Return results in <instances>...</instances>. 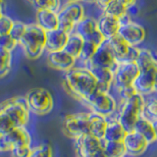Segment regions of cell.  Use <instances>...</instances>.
<instances>
[{"mask_svg": "<svg viewBox=\"0 0 157 157\" xmlns=\"http://www.w3.org/2000/svg\"><path fill=\"white\" fill-rule=\"evenodd\" d=\"M19 42L10 36V34H1L0 36V48L6 49V50L11 51L16 48Z\"/></svg>", "mask_w": 157, "mask_h": 157, "instance_id": "obj_36", "label": "cell"}, {"mask_svg": "<svg viewBox=\"0 0 157 157\" xmlns=\"http://www.w3.org/2000/svg\"><path fill=\"white\" fill-rule=\"evenodd\" d=\"M97 81L96 90L110 92L114 83V71L108 68L87 66Z\"/></svg>", "mask_w": 157, "mask_h": 157, "instance_id": "obj_18", "label": "cell"}, {"mask_svg": "<svg viewBox=\"0 0 157 157\" xmlns=\"http://www.w3.org/2000/svg\"><path fill=\"white\" fill-rule=\"evenodd\" d=\"M152 123H153V127H154V131H155V135H156V141H157V120Z\"/></svg>", "mask_w": 157, "mask_h": 157, "instance_id": "obj_43", "label": "cell"}, {"mask_svg": "<svg viewBox=\"0 0 157 157\" xmlns=\"http://www.w3.org/2000/svg\"><path fill=\"white\" fill-rule=\"evenodd\" d=\"M123 142H124L127 155L134 157L144 154L149 146V144L144 137L134 130L127 132Z\"/></svg>", "mask_w": 157, "mask_h": 157, "instance_id": "obj_15", "label": "cell"}, {"mask_svg": "<svg viewBox=\"0 0 157 157\" xmlns=\"http://www.w3.org/2000/svg\"><path fill=\"white\" fill-rule=\"evenodd\" d=\"M27 106L33 114L46 115L50 113L54 106L53 96L50 91L43 87L33 88L24 96Z\"/></svg>", "mask_w": 157, "mask_h": 157, "instance_id": "obj_5", "label": "cell"}, {"mask_svg": "<svg viewBox=\"0 0 157 157\" xmlns=\"http://www.w3.org/2000/svg\"><path fill=\"white\" fill-rule=\"evenodd\" d=\"M1 136H2V135H0V137H1Z\"/></svg>", "mask_w": 157, "mask_h": 157, "instance_id": "obj_49", "label": "cell"}, {"mask_svg": "<svg viewBox=\"0 0 157 157\" xmlns=\"http://www.w3.org/2000/svg\"><path fill=\"white\" fill-rule=\"evenodd\" d=\"M112 1H113V0H96V4L103 10L108 4H109L110 2H112Z\"/></svg>", "mask_w": 157, "mask_h": 157, "instance_id": "obj_41", "label": "cell"}, {"mask_svg": "<svg viewBox=\"0 0 157 157\" xmlns=\"http://www.w3.org/2000/svg\"><path fill=\"white\" fill-rule=\"evenodd\" d=\"M156 72L157 67L140 71V75L134 82V86L137 93L144 96L149 95L154 91V78Z\"/></svg>", "mask_w": 157, "mask_h": 157, "instance_id": "obj_17", "label": "cell"}, {"mask_svg": "<svg viewBox=\"0 0 157 157\" xmlns=\"http://www.w3.org/2000/svg\"><path fill=\"white\" fill-rule=\"evenodd\" d=\"M140 75V69L136 62H119L114 70L113 87L117 91L121 88L134 86Z\"/></svg>", "mask_w": 157, "mask_h": 157, "instance_id": "obj_8", "label": "cell"}, {"mask_svg": "<svg viewBox=\"0 0 157 157\" xmlns=\"http://www.w3.org/2000/svg\"><path fill=\"white\" fill-rule=\"evenodd\" d=\"M97 29V21L90 17H85L76 25L74 33L82 36L85 40H88Z\"/></svg>", "mask_w": 157, "mask_h": 157, "instance_id": "obj_25", "label": "cell"}, {"mask_svg": "<svg viewBox=\"0 0 157 157\" xmlns=\"http://www.w3.org/2000/svg\"><path fill=\"white\" fill-rule=\"evenodd\" d=\"M144 96L136 93L128 99L121 100L120 104H118V110L115 117L127 132L134 130L137 120L144 114Z\"/></svg>", "mask_w": 157, "mask_h": 157, "instance_id": "obj_3", "label": "cell"}, {"mask_svg": "<svg viewBox=\"0 0 157 157\" xmlns=\"http://www.w3.org/2000/svg\"><path fill=\"white\" fill-rule=\"evenodd\" d=\"M120 27L121 22L119 19L105 13H103L100 18L97 20V29L106 40L116 36Z\"/></svg>", "mask_w": 157, "mask_h": 157, "instance_id": "obj_19", "label": "cell"}, {"mask_svg": "<svg viewBox=\"0 0 157 157\" xmlns=\"http://www.w3.org/2000/svg\"><path fill=\"white\" fill-rule=\"evenodd\" d=\"M118 2L121 3L125 8H130L132 6H134L136 3V0H117Z\"/></svg>", "mask_w": 157, "mask_h": 157, "instance_id": "obj_39", "label": "cell"}, {"mask_svg": "<svg viewBox=\"0 0 157 157\" xmlns=\"http://www.w3.org/2000/svg\"><path fill=\"white\" fill-rule=\"evenodd\" d=\"M69 34L61 31L60 29H55L46 32V44L45 50L49 52H55L64 50L68 41Z\"/></svg>", "mask_w": 157, "mask_h": 157, "instance_id": "obj_20", "label": "cell"}, {"mask_svg": "<svg viewBox=\"0 0 157 157\" xmlns=\"http://www.w3.org/2000/svg\"><path fill=\"white\" fill-rule=\"evenodd\" d=\"M29 157H53V151L49 144H42L33 147Z\"/></svg>", "mask_w": 157, "mask_h": 157, "instance_id": "obj_34", "label": "cell"}, {"mask_svg": "<svg viewBox=\"0 0 157 157\" xmlns=\"http://www.w3.org/2000/svg\"><path fill=\"white\" fill-rule=\"evenodd\" d=\"M127 13L128 15L131 17V16H136V15L139 13V8H137L136 5H134V6H132L130 8L127 9Z\"/></svg>", "mask_w": 157, "mask_h": 157, "instance_id": "obj_40", "label": "cell"}, {"mask_svg": "<svg viewBox=\"0 0 157 157\" xmlns=\"http://www.w3.org/2000/svg\"><path fill=\"white\" fill-rule=\"evenodd\" d=\"M108 43L115 58L119 62H136L140 54V48L128 44L119 36L108 39Z\"/></svg>", "mask_w": 157, "mask_h": 157, "instance_id": "obj_11", "label": "cell"}, {"mask_svg": "<svg viewBox=\"0 0 157 157\" xmlns=\"http://www.w3.org/2000/svg\"><path fill=\"white\" fill-rule=\"evenodd\" d=\"M83 43H85V39L76 33H72L71 34H69L68 41L66 43L64 50L78 60L82 52Z\"/></svg>", "mask_w": 157, "mask_h": 157, "instance_id": "obj_26", "label": "cell"}, {"mask_svg": "<svg viewBox=\"0 0 157 157\" xmlns=\"http://www.w3.org/2000/svg\"><path fill=\"white\" fill-rule=\"evenodd\" d=\"M134 131H136L140 136H144L149 144L156 141V135H155L153 123L149 121L148 119H146L144 116H141L137 120L136 124L134 128Z\"/></svg>", "mask_w": 157, "mask_h": 157, "instance_id": "obj_24", "label": "cell"}, {"mask_svg": "<svg viewBox=\"0 0 157 157\" xmlns=\"http://www.w3.org/2000/svg\"><path fill=\"white\" fill-rule=\"evenodd\" d=\"M154 91L157 92V72L155 74V78H154Z\"/></svg>", "mask_w": 157, "mask_h": 157, "instance_id": "obj_42", "label": "cell"}, {"mask_svg": "<svg viewBox=\"0 0 157 157\" xmlns=\"http://www.w3.org/2000/svg\"><path fill=\"white\" fill-rule=\"evenodd\" d=\"M77 59L68 54L65 50L49 52L47 55L48 65L53 69L62 72H68L75 67Z\"/></svg>", "mask_w": 157, "mask_h": 157, "instance_id": "obj_16", "label": "cell"}, {"mask_svg": "<svg viewBox=\"0 0 157 157\" xmlns=\"http://www.w3.org/2000/svg\"><path fill=\"white\" fill-rule=\"evenodd\" d=\"M90 129V112L76 113L65 117L63 122V131L65 135L73 140L88 134Z\"/></svg>", "mask_w": 157, "mask_h": 157, "instance_id": "obj_9", "label": "cell"}, {"mask_svg": "<svg viewBox=\"0 0 157 157\" xmlns=\"http://www.w3.org/2000/svg\"><path fill=\"white\" fill-rule=\"evenodd\" d=\"M29 1H31V2H32V3L33 4L34 2H36V0H29Z\"/></svg>", "mask_w": 157, "mask_h": 157, "instance_id": "obj_47", "label": "cell"}, {"mask_svg": "<svg viewBox=\"0 0 157 157\" xmlns=\"http://www.w3.org/2000/svg\"><path fill=\"white\" fill-rule=\"evenodd\" d=\"M136 65L140 71L147 70V69L157 67V60L154 58L153 54L147 49H140L139 57L136 59Z\"/></svg>", "mask_w": 157, "mask_h": 157, "instance_id": "obj_28", "label": "cell"}, {"mask_svg": "<svg viewBox=\"0 0 157 157\" xmlns=\"http://www.w3.org/2000/svg\"><path fill=\"white\" fill-rule=\"evenodd\" d=\"M118 36L132 46H137L145 38V29L140 24L129 21L121 24Z\"/></svg>", "mask_w": 157, "mask_h": 157, "instance_id": "obj_13", "label": "cell"}, {"mask_svg": "<svg viewBox=\"0 0 157 157\" xmlns=\"http://www.w3.org/2000/svg\"><path fill=\"white\" fill-rule=\"evenodd\" d=\"M3 16V13H2V10H0V18Z\"/></svg>", "mask_w": 157, "mask_h": 157, "instance_id": "obj_46", "label": "cell"}, {"mask_svg": "<svg viewBox=\"0 0 157 157\" xmlns=\"http://www.w3.org/2000/svg\"><path fill=\"white\" fill-rule=\"evenodd\" d=\"M97 47L98 46L95 45L94 43L85 40V43H83V46L82 49V52L80 54V57H78V60H81V62L85 64V66H86L87 64L90 62L92 56L94 55Z\"/></svg>", "mask_w": 157, "mask_h": 157, "instance_id": "obj_32", "label": "cell"}, {"mask_svg": "<svg viewBox=\"0 0 157 157\" xmlns=\"http://www.w3.org/2000/svg\"><path fill=\"white\" fill-rule=\"evenodd\" d=\"M85 1H94V2H96V0H85Z\"/></svg>", "mask_w": 157, "mask_h": 157, "instance_id": "obj_48", "label": "cell"}, {"mask_svg": "<svg viewBox=\"0 0 157 157\" xmlns=\"http://www.w3.org/2000/svg\"><path fill=\"white\" fill-rule=\"evenodd\" d=\"M85 1V0H68V2H82Z\"/></svg>", "mask_w": 157, "mask_h": 157, "instance_id": "obj_44", "label": "cell"}, {"mask_svg": "<svg viewBox=\"0 0 157 157\" xmlns=\"http://www.w3.org/2000/svg\"><path fill=\"white\" fill-rule=\"evenodd\" d=\"M103 13L111 15L113 17H116L118 19H121L128 14L127 13V8H125L121 3H119L117 0H113L110 2L107 6L103 9Z\"/></svg>", "mask_w": 157, "mask_h": 157, "instance_id": "obj_30", "label": "cell"}, {"mask_svg": "<svg viewBox=\"0 0 157 157\" xmlns=\"http://www.w3.org/2000/svg\"><path fill=\"white\" fill-rule=\"evenodd\" d=\"M32 145V136L26 127H18L0 137V152L11 151L14 147Z\"/></svg>", "mask_w": 157, "mask_h": 157, "instance_id": "obj_10", "label": "cell"}, {"mask_svg": "<svg viewBox=\"0 0 157 157\" xmlns=\"http://www.w3.org/2000/svg\"><path fill=\"white\" fill-rule=\"evenodd\" d=\"M37 25L45 32L58 29V13L50 10L39 9L36 12Z\"/></svg>", "mask_w": 157, "mask_h": 157, "instance_id": "obj_22", "label": "cell"}, {"mask_svg": "<svg viewBox=\"0 0 157 157\" xmlns=\"http://www.w3.org/2000/svg\"><path fill=\"white\" fill-rule=\"evenodd\" d=\"M142 116L151 122L157 120V98L149 97L148 99H145Z\"/></svg>", "mask_w": 157, "mask_h": 157, "instance_id": "obj_31", "label": "cell"}, {"mask_svg": "<svg viewBox=\"0 0 157 157\" xmlns=\"http://www.w3.org/2000/svg\"><path fill=\"white\" fill-rule=\"evenodd\" d=\"M103 150L107 157H125L126 148L123 141H106L103 142Z\"/></svg>", "mask_w": 157, "mask_h": 157, "instance_id": "obj_27", "label": "cell"}, {"mask_svg": "<svg viewBox=\"0 0 157 157\" xmlns=\"http://www.w3.org/2000/svg\"><path fill=\"white\" fill-rule=\"evenodd\" d=\"M33 5L37 10L44 9L58 13L61 9V0H36Z\"/></svg>", "mask_w": 157, "mask_h": 157, "instance_id": "obj_33", "label": "cell"}, {"mask_svg": "<svg viewBox=\"0 0 157 157\" xmlns=\"http://www.w3.org/2000/svg\"><path fill=\"white\" fill-rule=\"evenodd\" d=\"M91 112H95L104 117H111L116 114L118 103L110 92L95 90L83 102Z\"/></svg>", "mask_w": 157, "mask_h": 157, "instance_id": "obj_7", "label": "cell"}, {"mask_svg": "<svg viewBox=\"0 0 157 157\" xmlns=\"http://www.w3.org/2000/svg\"><path fill=\"white\" fill-rule=\"evenodd\" d=\"M31 112L25 97L17 96L0 103V135H6L18 127H26Z\"/></svg>", "mask_w": 157, "mask_h": 157, "instance_id": "obj_1", "label": "cell"}, {"mask_svg": "<svg viewBox=\"0 0 157 157\" xmlns=\"http://www.w3.org/2000/svg\"><path fill=\"white\" fill-rule=\"evenodd\" d=\"M32 145H23L17 146L10 151L12 157H29L32 152Z\"/></svg>", "mask_w": 157, "mask_h": 157, "instance_id": "obj_38", "label": "cell"}, {"mask_svg": "<svg viewBox=\"0 0 157 157\" xmlns=\"http://www.w3.org/2000/svg\"><path fill=\"white\" fill-rule=\"evenodd\" d=\"M103 142L104 140L86 134L74 140V147L78 157H93L103 148Z\"/></svg>", "mask_w": 157, "mask_h": 157, "instance_id": "obj_12", "label": "cell"}, {"mask_svg": "<svg viewBox=\"0 0 157 157\" xmlns=\"http://www.w3.org/2000/svg\"><path fill=\"white\" fill-rule=\"evenodd\" d=\"M12 54L11 51L0 48V78H3L11 70Z\"/></svg>", "mask_w": 157, "mask_h": 157, "instance_id": "obj_29", "label": "cell"}, {"mask_svg": "<svg viewBox=\"0 0 157 157\" xmlns=\"http://www.w3.org/2000/svg\"><path fill=\"white\" fill-rule=\"evenodd\" d=\"M107 126V117H104L95 112H90V129L88 134L103 140Z\"/></svg>", "mask_w": 157, "mask_h": 157, "instance_id": "obj_23", "label": "cell"}, {"mask_svg": "<svg viewBox=\"0 0 157 157\" xmlns=\"http://www.w3.org/2000/svg\"><path fill=\"white\" fill-rule=\"evenodd\" d=\"M85 17V9L81 2H67L58 12V29L71 34L76 25Z\"/></svg>", "mask_w": 157, "mask_h": 157, "instance_id": "obj_6", "label": "cell"}, {"mask_svg": "<svg viewBox=\"0 0 157 157\" xmlns=\"http://www.w3.org/2000/svg\"><path fill=\"white\" fill-rule=\"evenodd\" d=\"M27 25L24 24L22 22H14L13 28L10 32V36H11L15 40H17L18 42L21 40V38L23 37L25 32H26Z\"/></svg>", "mask_w": 157, "mask_h": 157, "instance_id": "obj_35", "label": "cell"}, {"mask_svg": "<svg viewBox=\"0 0 157 157\" xmlns=\"http://www.w3.org/2000/svg\"><path fill=\"white\" fill-rule=\"evenodd\" d=\"M118 65V61L113 54L111 48L109 46V43L105 40L101 45L97 47L94 55L92 56L90 62L86 66H95V67H102L108 68L114 71L115 68Z\"/></svg>", "mask_w": 157, "mask_h": 157, "instance_id": "obj_14", "label": "cell"}, {"mask_svg": "<svg viewBox=\"0 0 157 157\" xmlns=\"http://www.w3.org/2000/svg\"><path fill=\"white\" fill-rule=\"evenodd\" d=\"M19 43L21 44L25 55L29 59H37L45 50L46 32L37 24H29Z\"/></svg>", "mask_w": 157, "mask_h": 157, "instance_id": "obj_4", "label": "cell"}, {"mask_svg": "<svg viewBox=\"0 0 157 157\" xmlns=\"http://www.w3.org/2000/svg\"><path fill=\"white\" fill-rule=\"evenodd\" d=\"M127 131L114 116L107 117V126L103 140L106 141H123L127 135Z\"/></svg>", "mask_w": 157, "mask_h": 157, "instance_id": "obj_21", "label": "cell"}, {"mask_svg": "<svg viewBox=\"0 0 157 157\" xmlns=\"http://www.w3.org/2000/svg\"><path fill=\"white\" fill-rule=\"evenodd\" d=\"M64 86L72 96L83 103L96 90L97 81L87 67H74L65 73Z\"/></svg>", "mask_w": 157, "mask_h": 157, "instance_id": "obj_2", "label": "cell"}, {"mask_svg": "<svg viewBox=\"0 0 157 157\" xmlns=\"http://www.w3.org/2000/svg\"><path fill=\"white\" fill-rule=\"evenodd\" d=\"M2 5H3V0H0V10H2Z\"/></svg>", "mask_w": 157, "mask_h": 157, "instance_id": "obj_45", "label": "cell"}, {"mask_svg": "<svg viewBox=\"0 0 157 157\" xmlns=\"http://www.w3.org/2000/svg\"><path fill=\"white\" fill-rule=\"evenodd\" d=\"M14 21L9 18L6 15H3V16L0 18V36L1 34H8L11 32V29L13 28Z\"/></svg>", "mask_w": 157, "mask_h": 157, "instance_id": "obj_37", "label": "cell"}]
</instances>
